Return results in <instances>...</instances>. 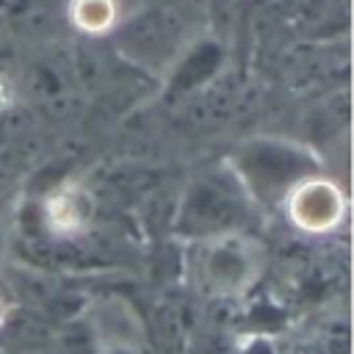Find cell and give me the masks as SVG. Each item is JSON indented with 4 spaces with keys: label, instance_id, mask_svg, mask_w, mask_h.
<instances>
[{
    "label": "cell",
    "instance_id": "obj_1",
    "mask_svg": "<svg viewBox=\"0 0 354 354\" xmlns=\"http://www.w3.org/2000/svg\"><path fill=\"white\" fill-rule=\"evenodd\" d=\"M202 243V279L218 293L246 290L263 271V249L257 241L238 232H221Z\"/></svg>",
    "mask_w": 354,
    "mask_h": 354
},
{
    "label": "cell",
    "instance_id": "obj_2",
    "mask_svg": "<svg viewBox=\"0 0 354 354\" xmlns=\"http://www.w3.org/2000/svg\"><path fill=\"white\" fill-rule=\"evenodd\" d=\"M241 180L246 183L249 194L263 205H282L288 191L304 180L307 174H315L313 158L290 149H274L263 147L257 152H246L241 158Z\"/></svg>",
    "mask_w": 354,
    "mask_h": 354
},
{
    "label": "cell",
    "instance_id": "obj_3",
    "mask_svg": "<svg viewBox=\"0 0 354 354\" xmlns=\"http://www.w3.org/2000/svg\"><path fill=\"white\" fill-rule=\"evenodd\" d=\"M282 205H285L288 218L307 232L335 230L346 213V196H343L340 185L318 171L299 180L288 191Z\"/></svg>",
    "mask_w": 354,
    "mask_h": 354
},
{
    "label": "cell",
    "instance_id": "obj_4",
    "mask_svg": "<svg viewBox=\"0 0 354 354\" xmlns=\"http://www.w3.org/2000/svg\"><path fill=\"white\" fill-rule=\"evenodd\" d=\"M243 218V205L227 194H199L191 196L177 218V232L185 238H213L221 232H238Z\"/></svg>",
    "mask_w": 354,
    "mask_h": 354
},
{
    "label": "cell",
    "instance_id": "obj_5",
    "mask_svg": "<svg viewBox=\"0 0 354 354\" xmlns=\"http://www.w3.org/2000/svg\"><path fill=\"white\" fill-rule=\"evenodd\" d=\"M122 19V0H66V22L83 36H108Z\"/></svg>",
    "mask_w": 354,
    "mask_h": 354
},
{
    "label": "cell",
    "instance_id": "obj_6",
    "mask_svg": "<svg viewBox=\"0 0 354 354\" xmlns=\"http://www.w3.org/2000/svg\"><path fill=\"white\" fill-rule=\"evenodd\" d=\"M91 213V202L80 188H58L55 194L47 196L44 202V216L47 224L58 232H72L86 224Z\"/></svg>",
    "mask_w": 354,
    "mask_h": 354
},
{
    "label": "cell",
    "instance_id": "obj_7",
    "mask_svg": "<svg viewBox=\"0 0 354 354\" xmlns=\"http://www.w3.org/2000/svg\"><path fill=\"white\" fill-rule=\"evenodd\" d=\"M11 97H14V88L8 86V80H3V77H0V111L11 102Z\"/></svg>",
    "mask_w": 354,
    "mask_h": 354
},
{
    "label": "cell",
    "instance_id": "obj_8",
    "mask_svg": "<svg viewBox=\"0 0 354 354\" xmlns=\"http://www.w3.org/2000/svg\"><path fill=\"white\" fill-rule=\"evenodd\" d=\"M0 321H3V307H0Z\"/></svg>",
    "mask_w": 354,
    "mask_h": 354
}]
</instances>
